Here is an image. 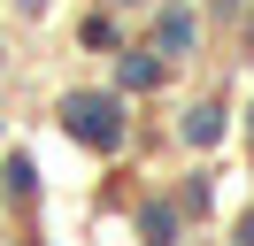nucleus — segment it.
<instances>
[{
    "instance_id": "f257e3e1",
    "label": "nucleus",
    "mask_w": 254,
    "mask_h": 246,
    "mask_svg": "<svg viewBox=\"0 0 254 246\" xmlns=\"http://www.w3.org/2000/svg\"><path fill=\"white\" fill-rule=\"evenodd\" d=\"M69 131L93 138V146H116V100H77L69 108Z\"/></svg>"
}]
</instances>
